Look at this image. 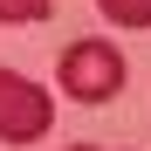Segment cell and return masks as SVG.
Segmentation results:
<instances>
[{
  "instance_id": "6da1fadb",
  "label": "cell",
  "mask_w": 151,
  "mask_h": 151,
  "mask_svg": "<svg viewBox=\"0 0 151 151\" xmlns=\"http://www.w3.org/2000/svg\"><path fill=\"white\" fill-rule=\"evenodd\" d=\"M55 76H62V89L76 96V103H110V96L124 89V55L110 41H76V48H62Z\"/></svg>"
},
{
  "instance_id": "7a4b0ae2",
  "label": "cell",
  "mask_w": 151,
  "mask_h": 151,
  "mask_svg": "<svg viewBox=\"0 0 151 151\" xmlns=\"http://www.w3.org/2000/svg\"><path fill=\"white\" fill-rule=\"evenodd\" d=\"M48 117H55L48 89H35L28 76H14V69H0V144H35L48 131Z\"/></svg>"
},
{
  "instance_id": "3957f363",
  "label": "cell",
  "mask_w": 151,
  "mask_h": 151,
  "mask_svg": "<svg viewBox=\"0 0 151 151\" xmlns=\"http://www.w3.org/2000/svg\"><path fill=\"white\" fill-rule=\"evenodd\" d=\"M117 28H151V0H96Z\"/></svg>"
},
{
  "instance_id": "277c9868",
  "label": "cell",
  "mask_w": 151,
  "mask_h": 151,
  "mask_svg": "<svg viewBox=\"0 0 151 151\" xmlns=\"http://www.w3.org/2000/svg\"><path fill=\"white\" fill-rule=\"evenodd\" d=\"M48 14V0H0V28H35Z\"/></svg>"
},
{
  "instance_id": "5b68a950",
  "label": "cell",
  "mask_w": 151,
  "mask_h": 151,
  "mask_svg": "<svg viewBox=\"0 0 151 151\" xmlns=\"http://www.w3.org/2000/svg\"><path fill=\"white\" fill-rule=\"evenodd\" d=\"M76 151H89V144H76Z\"/></svg>"
}]
</instances>
